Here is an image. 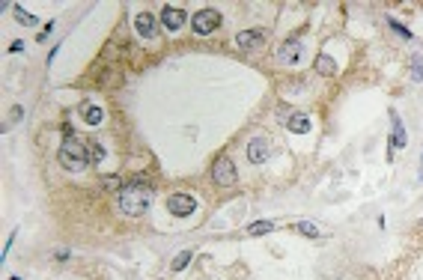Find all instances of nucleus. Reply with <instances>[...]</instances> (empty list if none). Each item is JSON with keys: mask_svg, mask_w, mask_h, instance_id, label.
I'll list each match as a JSON object with an SVG mask.
<instances>
[{"mask_svg": "<svg viewBox=\"0 0 423 280\" xmlns=\"http://www.w3.org/2000/svg\"><path fill=\"white\" fill-rule=\"evenodd\" d=\"M248 233L251 236H265V233H274V224L271 221H256V224L248 227Z\"/></svg>", "mask_w": 423, "mask_h": 280, "instance_id": "obj_17", "label": "nucleus"}, {"mask_svg": "<svg viewBox=\"0 0 423 280\" xmlns=\"http://www.w3.org/2000/svg\"><path fill=\"white\" fill-rule=\"evenodd\" d=\"M149 203H152V188L146 185V182H128V185H122V191H119V212L122 215H128V218H140L146 209H149Z\"/></svg>", "mask_w": 423, "mask_h": 280, "instance_id": "obj_1", "label": "nucleus"}, {"mask_svg": "<svg viewBox=\"0 0 423 280\" xmlns=\"http://www.w3.org/2000/svg\"><path fill=\"white\" fill-rule=\"evenodd\" d=\"M161 21H164L167 30H179L185 24V12L182 9H173V6H164L161 9Z\"/></svg>", "mask_w": 423, "mask_h": 280, "instance_id": "obj_10", "label": "nucleus"}, {"mask_svg": "<svg viewBox=\"0 0 423 280\" xmlns=\"http://www.w3.org/2000/svg\"><path fill=\"white\" fill-rule=\"evenodd\" d=\"M9 280H21V278H18V275H12V278H9Z\"/></svg>", "mask_w": 423, "mask_h": 280, "instance_id": "obj_25", "label": "nucleus"}, {"mask_svg": "<svg viewBox=\"0 0 423 280\" xmlns=\"http://www.w3.org/2000/svg\"><path fill=\"white\" fill-rule=\"evenodd\" d=\"M316 72H319V75H334V72H337V63H334V57H328V54H319V57H316Z\"/></svg>", "mask_w": 423, "mask_h": 280, "instance_id": "obj_14", "label": "nucleus"}, {"mask_svg": "<svg viewBox=\"0 0 423 280\" xmlns=\"http://www.w3.org/2000/svg\"><path fill=\"white\" fill-rule=\"evenodd\" d=\"M212 179H215V185H233L236 179H239V173H236V161L230 158V155H221L215 164H212Z\"/></svg>", "mask_w": 423, "mask_h": 280, "instance_id": "obj_3", "label": "nucleus"}, {"mask_svg": "<svg viewBox=\"0 0 423 280\" xmlns=\"http://www.w3.org/2000/svg\"><path fill=\"white\" fill-rule=\"evenodd\" d=\"M15 18H18V24H24V27H36V21H39V18L30 15L24 6H15Z\"/></svg>", "mask_w": 423, "mask_h": 280, "instance_id": "obj_15", "label": "nucleus"}, {"mask_svg": "<svg viewBox=\"0 0 423 280\" xmlns=\"http://www.w3.org/2000/svg\"><path fill=\"white\" fill-rule=\"evenodd\" d=\"M51 30H54V21H48V24H45V27H42V33H39V42H42V39H45V36H48V33H51Z\"/></svg>", "mask_w": 423, "mask_h": 280, "instance_id": "obj_23", "label": "nucleus"}, {"mask_svg": "<svg viewBox=\"0 0 423 280\" xmlns=\"http://www.w3.org/2000/svg\"><path fill=\"white\" fill-rule=\"evenodd\" d=\"M265 42V33L262 30H242L239 36H236V45L242 48V51H251V48H259Z\"/></svg>", "mask_w": 423, "mask_h": 280, "instance_id": "obj_8", "label": "nucleus"}, {"mask_svg": "<svg viewBox=\"0 0 423 280\" xmlns=\"http://www.w3.org/2000/svg\"><path fill=\"white\" fill-rule=\"evenodd\" d=\"M134 27H137V33H140L143 39H152V36L158 33V24H155V18H152L149 12H140V15L134 18Z\"/></svg>", "mask_w": 423, "mask_h": 280, "instance_id": "obj_9", "label": "nucleus"}, {"mask_svg": "<svg viewBox=\"0 0 423 280\" xmlns=\"http://www.w3.org/2000/svg\"><path fill=\"white\" fill-rule=\"evenodd\" d=\"M191 27H194V33H197V36L215 33V30L221 27V12H215V9H203V12H197V15L191 18Z\"/></svg>", "mask_w": 423, "mask_h": 280, "instance_id": "obj_4", "label": "nucleus"}, {"mask_svg": "<svg viewBox=\"0 0 423 280\" xmlns=\"http://www.w3.org/2000/svg\"><path fill=\"white\" fill-rule=\"evenodd\" d=\"M86 149H89V161H92V164H101V161H104V146H101L98 140H89Z\"/></svg>", "mask_w": 423, "mask_h": 280, "instance_id": "obj_16", "label": "nucleus"}, {"mask_svg": "<svg viewBox=\"0 0 423 280\" xmlns=\"http://www.w3.org/2000/svg\"><path fill=\"white\" fill-rule=\"evenodd\" d=\"M268 140L265 137H254L251 143H248V158H251V164H265L268 161Z\"/></svg>", "mask_w": 423, "mask_h": 280, "instance_id": "obj_7", "label": "nucleus"}, {"mask_svg": "<svg viewBox=\"0 0 423 280\" xmlns=\"http://www.w3.org/2000/svg\"><path fill=\"white\" fill-rule=\"evenodd\" d=\"M167 212L176 215V218H188L197 212V200L191 194H170L167 197Z\"/></svg>", "mask_w": 423, "mask_h": 280, "instance_id": "obj_5", "label": "nucleus"}, {"mask_svg": "<svg viewBox=\"0 0 423 280\" xmlns=\"http://www.w3.org/2000/svg\"><path fill=\"white\" fill-rule=\"evenodd\" d=\"M9 51H12V54H21V51H24V42H21V39H18V42H12V45H9Z\"/></svg>", "mask_w": 423, "mask_h": 280, "instance_id": "obj_24", "label": "nucleus"}, {"mask_svg": "<svg viewBox=\"0 0 423 280\" xmlns=\"http://www.w3.org/2000/svg\"><path fill=\"white\" fill-rule=\"evenodd\" d=\"M295 230H298L301 236H310V239H319V227H316V224H310V221H301V224H295Z\"/></svg>", "mask_w": 423, "mask_h": 280, "instance_id": "obj_19", "label": "nucleus"}, {"mask_svg": "<svg viewBox=\"0 0 423 280\" xmlns=\"http://www.w3.org/2000/svg\"><path fill=\"white\" fill-rule=\"evenodd\" d=\"M101 188L104 191H122V182H119V176H101Z\"/></svg>", "mask_w": 423, "mask_h": 280, "instance_id": "obj_20", "label": "nucleus"}, {"mask_svg": "<svg viewBox=\"0 0 423 280\" xmlns=\"http://www.w3.org/2000/svg\"><path fill=\"white\" fill-rule=\"evenodd\" d=\"M81 113H84V122H86V125H98V122H101V116H104L98 104H84V107H81Z\"/></svg>", "mask_w": 423, "mask_h": 280, "instance_id": "obj_13", "label": "nucleus"}, {"mask_svg": "<svg viewBox=\"0 0 423 280\" xmlns=\"http://www.w3.org/2000/svg\"><path fill=\"white\" fill-rule=\"evenodd\" d=\"M388 24H391V27H394V30H397V33H400L403 39H412V30H406V27H403L400 21H394V18H388Z\"/></svg>", "mask_w": 423, "mask_h": 280, "instance_id": "obj_22", "label": "nucleus"}, {"mask_svg": "<svg viewBox=\"0 0 423 280\" xmlns=\"http://www.w3.org/2000/svg\"><path fill=\"white\" fill-rule=\"evenodd\" d=\"M286 125H289V131H295V134H307V131H310V119H307L304 113H292V116L286 119Z\"/></svg>", "mask_w": 423, "mask_h": 280, "instance_id": "obj_11", "label": "nucleus"}, {"mask_svg": "<svg viewBox=\"0 0 423 280\" xmlns=\"http://www.w3.org/2000/svg\"><path fill=\"white\" fill-rule=\"evenodd\" d=\"M412 78H415V81H423V57H415V60H412Z\"/></svg>", "mask_w": 423, "mask_h": 280, "instance_id": "obj_21", "label": "nucleus"}, {"mask_svg": "<svg viewBox=\"0 0 423 280\" xmlns=\"http://www.w3.org/2000/svg\"><path fill=\"white\" fill-rule=\"evenodd\" d=\"M391 122H394V131H391V146H394V149H397V146L403 149V146L409 143V140H406V128H403V122H400V116H394Z\"/></svg>", "mask_w": 423, "mask_h": 280, "instance_id": "obj_12", "label": "nucleus"}, {"mask_svg": "<svg viewBox=\"0 0 423 280\" xmlns=\"http://www.w3.org/2000/svg\"><path fill=\"white\" fill-rule=\"evenodd\" d=\"M188 263H191V251H179V254L173 257V263H170V269H173V272H182V269H185Z\"/></svg>", "mask_w": 423, "mask_h": 280, "instance_id": "obj_18", "label": "nucleus"}, {"mask_svg": "<svg viewBox=\"0 0 423 280\" xmlns=\"http://www.w3.org/2000/svg\"><path fill=\"white\" fill-rule=\"evenodd\" d=\"M301 51H304V45L298 39H289L277 48V60L286 63V66H295V63H301Z\"/></svg>", "mask_w": 423, "mask_h": 280, "instance_id": "obj_6", "label": "nucleus"}, {"mask_svg": "<svg viewBox=\"0 0 423 280\" xmlns=\"http://www.w3.org/2000/svg\"><path fill=\"white\" fill-rule=\"evenodd\" d=\"M57 158H60V164H63L66 170L81 173V170L89 164V149H86V143H81V140H63Z\"/></svg>", "mask_w": 423, "mask_h": 280, "instance_id": "obj_2", "label": "nucleus"}]
</instances>
